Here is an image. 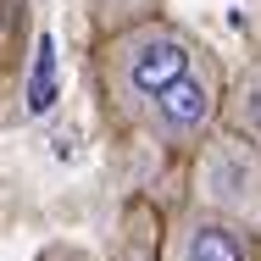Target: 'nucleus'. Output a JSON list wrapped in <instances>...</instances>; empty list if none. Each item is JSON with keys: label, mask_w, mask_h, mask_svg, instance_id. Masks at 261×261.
Returning a JSON list of instances; mask_svg holds the SVG:
<instances>
[{"label": "nucleus", "mask_w": 261, "mask_h": 261, "mask_svg": "<svg viewBox=\"0 0 261 261\" xmlns=\"http://www.w3.org/2000/svg\"><path fill=\"white\" fill-rule=\"evenodd\" d=\"M200 56H206V45L184 22H172L167 11L95 39V78H100L106 111L122 128H139V117L150 111V100L172 78H184Z\"/></svg>", "instance_id": "f257e3e1"}, {"label": "nucleus", "mask_w": 261, "mask_h": 261, "mask_svg": "<svg viewBox=\"0 0 261 261\" xmlns=\"http://www.w3.org/2000/svg\"><path fill=\"white\" fill-rule=\"evenodd\" d=\"M189 156H195V167H189V200L261 233V145H250L245 134L217 122Z\"/></svg>", "instance_id": "f03ea898"}, {"label": "nucleus", "mask_w": 261, "mask_h": 261, "mask_svg": "<svg viewBox=\"0 0 261 261\" xmlns=\"http://www.w3.org/2000/svg\"><path fill=\"white\" fill-rule=\"evenodd\" d=\"M222 89H228V84H222V67H217V56L206 50L184 78H172L156 100H150V111L139 117V134L156 139L161 150H195L211 128L222 122Z\"/></svg>", "instance_id": "7ed1b4c3"}, {"label": "nucleus", "mask_w": 261, "mask_h": 261, "mask_svg": "<svg viewBox=\"0 0 261 261\" xmlns=\"http://www.w3.org/2000/svg\"><path fill=\"white\" fill-rule=\"evenodd\" d=\"M156 261H261V233L189 200L184 211H172Z\"/></svg>", "instance_id": "20e7f679"}, {"label": "nucleus", "mask_w": 261, "mask_h": 261, "mask_svg": "<svg viewBox=\"0 0 261 261\" xmlns=\"http://www.w3.org/2000/svg\"><path fill=\"white\" fill-rule=\"evenodd\" d=\"M222 128H233L250 145H261V56H250L228 78V89H222Z\"/></svg>", "instance_id": "39448f33"}, {"label": "nucleus", "mask_w": 261, "mask_h": 261, "mask_svg": "<svg viewBox=\"0 0 261 261\" xmlns=\"http://www.w3.org/2000/svg\"><path fill=\"white\" fill-rule=\"evenodd\" d=\"M84 6H89V28H95V39H106V34H117V28H134V22L167 11V0H84Z\"/></svg>", "instance_id": "423d86ee"}, {"label": "nucleus", "mask_w": 261, "mask_h": 261, "mask_svg": "<svg viewBox=\"0 0 261 261\" xmlns=\"http://www.w3.org/2000/svg\"><path fill=\"white\" fill-rule=\"evenodd\" d=\"M56 100V50H50V34L34 39V84H28V111H50Z\"/></svg>", "instance_id": "0eeeda50"}]
</instances>
